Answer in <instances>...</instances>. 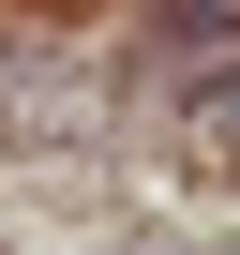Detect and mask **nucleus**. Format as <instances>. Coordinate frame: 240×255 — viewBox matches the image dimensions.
I'll return each instance as SVG.
<instances>
[{
  "label": "nucleus",
  "mask_w": 240,
  "mask_h": 255,
  "mask_svg": "<svg viewBox=\"0 0 240 255\" xmlns=\"http://www.w3.org/2000/svg\"><path fill=\"white\" fill-rule=\"evenodd\" d=\"M225 135H240V90H225Z\"/></svg>",
  "instance_id": "1"
}]
</instances>
